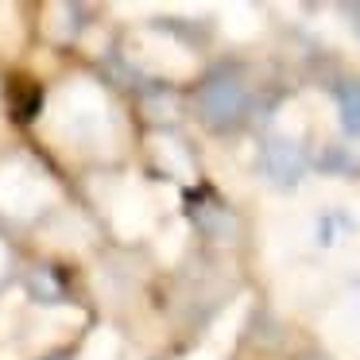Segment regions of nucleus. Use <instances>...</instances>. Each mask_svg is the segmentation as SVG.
<instances>
[{"label":"nucleus","mask_w":360,"mask_h":360,"mask_svg":"<svg viewBox=\"0 0 360 360\" xmlns=\"http://www.w3.org/2000/svg\"><path fill=\"white\" fill-rule=\"evenodd\" d=\"M190 109H194L198 124L213 136H236L252 120L256 109V86H252L248 70L236 63H221L190 94Z\"/></svg>","instance_id":"obj_1"},{"label":"nucleus","mask_w":360,"mask_h":360,"mask_svg":"<svg viewBox=\"0 0 360 360\" xmlns=\"http://www.w3.org/2000/svg\"><path fill=\"white\" fill-rule=\"evenodd\" d=\"M306 167H310V155L298 140H287V136H271V140L259 143V174H264L271 186L290 190L302 182Z\"/></svg>","instance_id":"obj_2"},{"label":"nucleus","mask_w":360,"mask_h":360,"mask_svg":"<svg viewBox=\"0 0 360 360\" xmlns=\"http://www.w3.org/2000/svg\"><path fill=\"white\" fill-rule=\"evenodd\" d=\"M190 221H194V229L205 236V240H213V244L240 240V217H236V210L229 202H221V198L194 202L190 205Z\"/></svg>","instance_id":"obj_3"},{"label":"nucleus","mask_w":360,"mask_h":360,"mask_svg":"<svg viewBox=\"0 0 360 360\" xmlns=\"http://www.w3.org/2000/svg\"><path fill=\"white\" fill-rule=\"evenodd\" d=\"M27 290L35 302H66L70 298V279H66L63 264H35L24 275Z\"/></svg>","instance_id":"obj_4"},{"label":"nucleus","mask_w":360,"mask_h":360,"mask_svg":"<svg viewBox=\"0 0 360 360\" xmlns=\"http://www.w3.org/2000/svg\"><path fill=\"white\" fill-rule=\"evenodd\" d=\"M333 101H337L341 128L349 136H360V82L356 78H341L333 86Z\"/></svg>","instance_id":"obj_5"},{"label":"nucleus","mask_w":360,"mask_h":360,"mask_svg":"<svg viewBox=\"0 0 360 360\" xmlns=\"http://www.w3.org/2000/svg\"><path fill=\"white\" fill-rule=\"evenodd\" d=\"M298 360H333V356L321 352V349H306V352H298Z\"/></svg>","instance_id":"obj_6"},{"label":"nucleus","mask_w":360,"mask_h":360,"mask_svg":"<svg viewBox=\"0 0 360 360\" xmlns=\"http://www.w3.org/2000/svg\"><path fill=\"white\" fill-rule=\"evenodd\" d=\"M356 35H360V8H356Z\"/></svg>","instance_id":"obj_7"}]
</instances>
